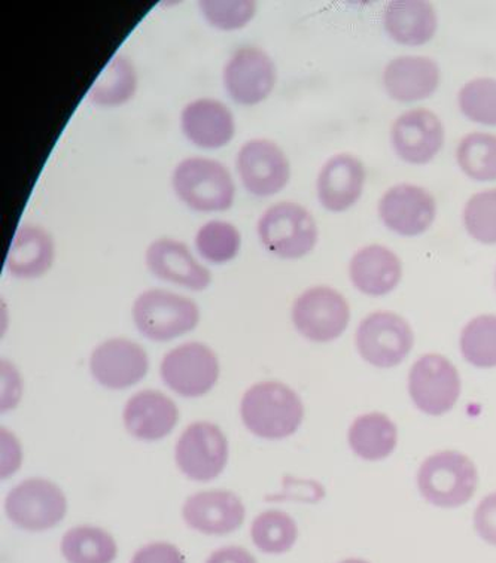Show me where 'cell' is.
I'll return each mask as SVG.
<instances>
[{
    "mask_svg": "<svg viewBox=\"0 0 496 563\" xmlns=\"http://www.w3.org/2000/svg\"><path fill=\"white\" fill-rule=\"evenodd\" d=\"M241 418L246 430L258 439L284 440L301 427L305 406L288 385L260 382L243 394Z\"/></svg>",
    "mask_w": 496,
    "mask_h": 563,
    "instance_id": "1",
    "label": "cell"
},
{
    "mask_svg": "<svg viewBox=\"0 0 496 563\" xmlns=\"http://www.w3.org/2000/svg\"><path fill=\"white\" fill-rule=\"evenodd\" d=\"M134 327L151 342L166 343L196 330L200 309L191 298L169 289H148L136 298L132 309Z\"/></svg>",
    "mask_w": 496,
    "mask_h": 563,
    "instance_id": "2",
    "label": "cell"
},
{
    "mask_svg": "<svg viewBox=\"0 0 496 563\" xmlns=\"http://www.w3.org/2000/svg\"><path fill=\"white\" fill-rule=\"evenodd\" d=\"M172 185L178 199L197 212H225L234 203L233 176L213 158H185L175 167Z\"/></svg>",
    "mask_w": 496,
    "mask_h": 563,
    "instance_id": "3",
    "label": "cell"
},
{
    "mask_svg": "<svg viewBox=\"0 0 496 563\" xmlns=\"http://www.w3.org/2000/svg\"><path fill=\"white\" fill-rule=\"evenodd\" d=\"M260 241L267 252L282 260H298L315 250L318 243V225L305 206L280 201L260 218Z\"/></svg>",
    "mask_w": 496,
    "mask_h": 563,
    "instance_id": "4",
    "label": "cell"
},
{
    "mask_svg": "<svg viewBox=\"0 0 496 563\" xmlns=\"http://www.w3.org/2000/svg\"><path fill=\"white\" fill-rule=\"evenodd\" d=\"M477 483L476 465L460 452L436 453L423 462L418 474L422 497L441 508L464 506L473 498Z\"/></svg>",
    "mask_w": 496,
    "mask_h": 563,
    "instance_id": "5",
    "label": "cell"
},
{
    "mask_svg": "<svg viewBox=\"0 0 496 563\" xmlns=\"http://www.w3.org/2000/svg\"><path fill=\"white\" fill-rule=\"evenodd\" d=\"M220 360L203 343L179 344L164 355L159 365L163 384L184 398H200L216 388L220 380Z\"/></svg>",
    "mask_w": 496,
    "mask_h": 563,
    "instance_id": "6",
    "label": "cell"
},
{
    "mask_svg": "<svg viewBox=\"0 0 496 563\" xmlns=\"http://www.w3.org/2000/svg\"><path fill=\"white\" fill-rule=\"evenodd\" d=\"M230 445L224 431L199 420L185 428L175 448V461L185 477L197 483L216 481L229 464Z\"/></svg>",
    "mask_w": 496,
    "mask_h": 563,
    "instance_id": "7",
    "label": "cell"
},
{
    "mask_svg": "<svg viewBox=\"0 0 496 563\" xmlns=\"http://www.w3.org/2000/svg\"><path fill=\"white\" fill-rule=\"evenodd\" d=\"M8 519L27 532H45L66 518L67 499L56 483L33 477L12 487L5 499Z\"/></svg>",
    "mask_w": 496,
    "mask_h": 563,
    "instance_id": "8",
    "label": "cell"
},
{
    "mask_svg": "<svg viewBox=\"0 0 496 563\" xmlns=\"http://www.w3.org/2000/svg\"><path fill=\"white\" fill-rule=\"evenodd\" d=\"M349 321L351 308L338 289L323 285L309 288L294 301V327L310 342H333L346 331Z\"/></svg>",
    "mask_w": 496,
    "mask_h": 563,
    "instance_id": "9",
    "label": "cell"
},
{
    "mask_svg": "<svg viewBox=\"0 0 496 563\" xmlns=\"http://www.w3.org/2000/svg\"><path fill=\"white\" fill-rule=\"evenodd\" d=\"M410 323L394 312L370 313L356 330V347L368 364L390 368L401 364L414 349Z\"/></svg>",
    "mask_w": 496,
    "mask_h": 563,
    "instance_id": "10",
    "label": "cell"
},
{
    "mask_svg": "<svg viewBox=\"0 0 496 563\" xmlns=\"http://www.w3.org/2000/svg\"><path fill=\"white\" fill-rule=\"evenodd\" d=\"M409 393L416 407L423 413H448L461 395L460 373L444 356L425 355L410 369Z\"/></svg>",
    "mask_w": 496,
    "mask_h": 563,
    "instance_id": "11",
    "label": "cell"
},
{
    "mask_svg": "<svg viewBox=\"0 0 496 563\" xmlns=\"http://www.w3.org/2000/svg\"><path fill=\"white\" fill-rule=\"evenodd\" d=\"M222 77L235 103L254 107L272 95L277 79L276 65L258 46H241L231 54Z\"/></svg>",
    "mask_w": 496,
    "mask_h": 563,
    "instance_id": "12",
    "label": "cell"
},
{
    "mask_svg": "<svg viewBox=\"0 0 496 563\" xmlns=\"http://www.w3.org/2000/svg\"><path fill=\"white\" fill-rule=\"evenodd\" d=\"M235 167L245 190L255 197H271L287 187L291 164L284 150L267 139H252L239 151Z\"/></svg>",
    "mask_w": 496,
    "mask_h": 563,
    "instance_id": "13",
    "label": "cell"
},
{
    "mask_svg": "<svg viewBox=\"0 0 496 563\" xmlns=\"http://www.w3.org/2000/svg\"><path fill=\"white\" fill-rule=\"evenodd\" d=\"M150 372V356L132 340L117 338L100 343L90 356L92 379L103 388L124 390L145 379Z\"/></svg>",
    "mask_w": 496,
    "mask_h": 563,
    "instance_id": "14",
    "label": "cell"
},
{
    "mask_svg": "<svg viewBox=\"0 0 496 563\" xmlns=\"http://www.w3.org/2000/svg\"><path fill=\"white\" fill-rule=\"evenodd\" d=\"M379 217L386 229L403 238H416L431 229L437 218L434 196L415 184L390 187L379 201Z\"/></svg>",
    "mask_w": 496,
    "mask_h": 563,
    "instance_id": "15",
    "label": "cell"
},
{
    "mask_svg": "<svg viewBox=\"0 0 496 563\" xmlns=\"http://www.w3.org/2000/svg\"><path fill=\"white\" fill-rule=\"evenodd\" d=\"M444 125L430 109H410L394 121L390 142L399 159L414 166L431 163L444 145Z\"/></svg>",
    "mask_w": 496,
    "mask_h": 563,
    "instance_id": "16",
    "label": "cell"
},
{
    "mask_svg": "<svg viewBox=\"0 0 496 563\" xmlns=\"http://www.w3.org/2000/svg\"><path fill=\"white\" fill-rule=\"evenodd\" d=\"M245 518V504L234 492L225 489L197 492L183 506L184 522L205 536H229L241 529Z\"/></svg>",
    "mask_w": 496,
    "mask_h": 563,
    "instance_id": "17",
    "label": "cell"
},
{
    "mask_svg": "<svg viewBox=\"0 0 496 563\" xmlns=\"http://www.w3.org/2000/svg\"><path fill=\"white\" fill-rule=\"evenodd\" d=\"M367 172L363 162L352 154L328 158L319 172L317 195L328 212L342 213L359 203L363 196Z\"/></svg>",
    "mask_w": 496,
    "mask_h": 563,
    "instance_id": "18",
    "label": "cell"
},
{
    "mask_svg": "<svg viewBox=\"0 0 496 563\" xmlns=\"http://www.w3.org/2000/svg\"><path fill=\"white\" fill-rule=\"evenodd\" d=\"M123 422L133 439L153 443L174 432L179 422L178 406L159 390H141L125 402Z\"/></svg>",
    "mask_w": 496,
    "mask_h": 563,
    "instance_id": "19",
    "label": "cell"
},
{
    "mask_svg": "<svg viewBox=\"0 0 496 563\" xmlns=\"http://www.w3.org/2000/svg\"><path fill=\"white\" fill-rule=\"evenodd\" d=\"M145 262L150 272L159 280L191 291H203L212 282V275L203 264L197 262L190 247L175 239L163 238L151 243Z\"/></svg>",
    "mask_w": 496,
    "mask_h": 563,
    "instance_id": "20",
    "label": "cell"
},
{
    "mask_svg": "<svg viewBox=\"0 0 496 563\" xmlns=\"http://www.w3.org/2000/svg\"><path fill=\"white\" fill-rule=\"evenodd\" d=\"M382 81L390 99L414 103L431 98L439 90L441 73L430 57L401 56L385 66Z\"/></svg>",
    "mask_w": 496,
    "mask_h": 563,
    "instance_id": "21",
    "label": "cell"
},
{
    "mask_svg": "<svg viewBox=\"0 0 496 563\" xmlns=\"http://www.w3.org/2000/svg\"><path fill=\"white\" fill-rule=\"evenodd\" d=\"M180 129L185 137L199 148L220 150L234 137L233 112L220 100H195L183 109Z\"/></svg>",
    "mask_w": 496,
    "mask_h": 563,
    "instance_id": "22",
    "label": "cell"
},
{
    "mask_svg": "<svg viewBox=\"0 0 496 563\" xmlns=\"http://www.w3.org/2000/svg\"><path fill=\"white\" fill-rule=\"evenodd\" d=\"M349 277L353 287L365 296H386L401 282V260L384 245L364 246L352 256Z\"/></svg>",
    "mask_w": 496,
    "mask_h": 563,
    "instance_id": "23",
    "label": "cell"
},
{
    "mask_svg": "<svg viewBox=\"0 0 496 563\" xmlns=\"http://www.w3.org/2000/svg\"><path fill=\"white\" fill-rule=\"evenodd\" d=\"M384 27L399 45L420 46L436 36L439 16L423 0H394L384 11Z\"/></svg>",
    "mask_w": 496,
    "mask_h": 563,
    "instance_id": "24",
    "label": "cell"
},
{
    "mask_svg": "<svg viewBox=\"0 0 496 563\" xmlns=\"http://www.w3.org/2000/svg\"><path fill=\"white\" fill-rule=\"evenodd\" d=\"M56 247L48 231L40 225L16 230L7 256V268L16 279H37L53 267Z\"/></svg>",
    "mask_w": 496,
    "mask_h": 563,
    "instance_id": "25",
    "label": "cell"
},
{
    "mask_svg": "<svg viewBox=\"0 0 496 563\" xmlns=\"http://www.w3.org/2000/svg\"><path fill=\"white\" fill-rule=\"evenodd\" d=\"M397 427L388 416L368 413L360 416L349 430V445L365 461L388 457L397 445Z\"/></svg>",
    "mask_w": 496,
    "mask_h": 563,
    "instance_id": "26",
    "label": "cell"
},
{
    "mask_svg": "<svg viewBox=\"0 0 496 563\" xmlns=\"http://www.w3.org/2000/svg\"><path fill=\"white\" fill-rule=\"evenodd\" d=\"M60 552L67 563H113L118 545L115 538L103 528L81 525L63 536Z\"/></svg>",
    "mask_w": 496,
    "mask_h": 563,
    "instance_id": "27",
    "label": "cell"
},
{
    "mask_svg": "<svg viewBox=\"0 0 496 563\" xmlns=\"http://www.w3.org/2000/svg\"><path fill=\"white\" fill-rule=\"evenodd\" d=\"M137 90V74L125 56L113 57L88 92L92 104L115 108L128 103Z\"/></svg>",
    "mask_w": 496,
    "mask_h": 563,
    "instance_id": "28",
    "label": "cell"
},
{
    "mask_svg": "<svg viewBox=\"0 0 496 563\" xmlns=\"http://www.w3.org/2000/svg\"><path fill=\"white\" fill-rule=\"evenodd\" d=\"M251 538L260 552L272 554V556L287 553L297 543L296 520L285 511H263L251 525Z\"/></svg>",
    "mask_w": 496,
    "mask_h": 563,
    "instance_id": "29",
    "label": "cell"
},
{
    "mask_svg": "<svg viewBox=\"0 0 496 563\" xmlns=\"http://www.w3.org/2000/svg\"><path fill=\"white\" fill-rule=\"evenodd\" d=\"M456 163L469 178L477 183L496 180V134L474 132L461 139Z\"/></svg>",
    "mask_w": 496,
    "mask_h": 563,
    "instance_id": "30",
    "label": "cell"
},
{
    "mask_svg": "<svg viewBox=\"0 0 496 563\" xmlns=\"http://www.w3.org/2000/svg\"><path fill=\"white\" fill-rule=\"evenodd\" d=\"M461 352L478 368L496 367V314L471 319L461 333Z\"/></svg>",
    "mask_w": 496,
    "mask_h": 563,
    "instance_id": "31",
    "label": "cell"
},
{
    "mask_svg": "<svg viewBox=\"0 0 496 563\" xmlns=\"http://www.w3.org/2000/svg\"><path fill=\"white\" fill-rule=\"evenodd\" d=\"M242 246L241 231L225 221H209L196 234V247L201 258L212 264H225L238 256Z\"/></svg>",
    "mask_w": 496,
    "mask_h": 563,
    "instance_id": "32",
    "label": "cell"
},
{
    "mask_svg": "<svg viewBox=\"0 0 496 563\" xmlns=\"http://www.w3.org/2000/svg\"><path fill=\"white\" fill-rule=\"evenodd\" d=\"M458 104L462 115L473 123L496 128V79H471L461 88Z\"/></svg>",
    "mask_w": 496,
    "mask_h": 563,
    "instance_id": "33",
    "label": "cell"
},
{
    "mask_svg": "<svg viewBox=\"0 0 496 563\" xmlns=\"http://www.w3.org/2000/svg\"><path fill=\"white\" fill-rule=\"evenodd\" d=\"M462 220L466 233L474 241L483 245H496V188L471 196Z\"/></svg>",
    "mask_w": 496,
    "mask_h": 563,
    "instance_id": "34",
    "label": "cell"
},
{
    "mask_svg": "<svg viewBox=\"0 0 496 563\" xmlns=\"http://www.w3.org/2000/svg\"><path fill=\"white\" fill-rule=\"evenodd\" d=\"M199 7L209 24L225 32L245 27L256 12L254 0H203Z\"/></svg>",
    "mask_w": 496,
    "mask_h": 563,
    "instance_id": "35",
    "label": "cell"
},
{
    "mask_svg": "<svg viewBox=\"0 0 496 563\" xmlns=\"http://www.w3.org/2000/svg\"><path fill=\"white\" fill-rule=\"evenodd\" d=\"M130 563H187L183 552L166 541H155L137 550Z\"/></svg>",
    "mask_w": 496,
    "mask_h": 563,
    "instance_id": "36",
    "label": "cell"
},
{
    "mask_svg": "<svg viewBox=\"0 0 496 563\" xmlns=\"http://www.w3.org/2000/svg\"><path fill=\"white\" fill-rule=\"evenodd\" d=\"M474 527L487 544L496 545V492L487 495L474 512Z\"/></svg>",
    "mask_w": 496,
    "mask_h": 563,
    "instance_id": "37",
    "label": "cell"
},
{
    "mask_svg": "<svg viewBox=\"0 0 496 563\" xmlns=\"http://www.w3.org/2000/svg\"><path fill=\"white\" fill-rule=\"evenodd\" d=\"M2 394H0V409L10 411L19 405L23 384H21L20 373L8 361H2Z\"/></svg>",
    "mask_w": 496,
    "mask_h": 563,
    "instance_id": "38",
    "label": "cell"
},
{
    "mask_svg": "<svg viewBox=\"0 0 496 563\" xmlns=\"http://www.w3.org/2000/svg\"><path fill=\"white\" fill-rule=\"evenodd\" d=\"M0 445H2V464H0V474L2 478L11 477L20 468L23 452H21L20 441L8 430L0 431Z\"/></svg>",
    "mask_w": 496,
    "mask_h": 563,
    "instance_id": "39",
    "label": "cell"
},
{
    "mask_svg": "<svg viewBox=\"0 0 496 563\" xmlns=\"http://www.w3.org/2000/svg\"><path fill=\"white\" fill-rule=\"evenodd\" d=\"M206 563H258L246 549L238 548V545H227L216 550Z\"/></svg>",
    "mask_w": 496,
    "mask_h": 563,
    "instance_id": "40",
    "label": "cell"
},
{
    "mask_svg": "<svg viewBox=\"0 0 496 563\" xmlns=\"http://www.w3.org/2000/svg\"><path fill=\"white\" fill-rule=\"evenodd\" d=\"M340 563H368V562L363 561V559H348V561H343Z\"/></svg>",
    "mask_w": 496,
    "mask_h": 563,
    "instance_id": "41",
    "label": "cell"
},
{
    "mask_svg": "<svg viewBox=\"0 0 496 563\" xmlns=\"http://www.w3.org/2000/svg\"><path fill=\"white\" fill-rule=\"evenodd\" d=\"M495 284H496V275H495Z\"/></svg>",
    "mask_w": 496,
    "mask_h": 563,
    "instance_id": "42",
    "label": "cell"
}]
</instances>
